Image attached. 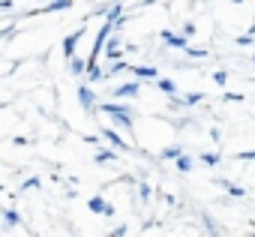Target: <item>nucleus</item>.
I'll list each match as a JSON object with an SVG mask.
<instances>
[{
    "label": "nucleus",
    "mask_w": 255,
    "mask_h": 237,
    "mask_svg": "<svg viewBox=\"0 0 255 237\" xmlns=\"http://www.w3.org/2000/svg\"><path fill=\"white\" fill-rule=\"evenodd\" d=\"M99 111L102 114H111L120 126H132V120H135V114L126 108V105H117V102H105V105H99Z\"/></svg>",
    "instance_id": "nucleus-1"
},
{
    "label": "nucleus",
    "mask_w": 255,
    "mask_h": 237,
    "mask_svg": "<svg viewBox=\"0 0 255 237\" xmlns=\"http://www.w3.org/2000/svg\"><path fill=\"white\" fill-rule=\"evenodd\" d=\"M78 102L84 105V111H96L99 105H96V96H93V90L87 87V84H78Z\"/></svg>",
    "instance_id": "nucleus-2"
},
{
    "label": "nucleus",
    "mask_w": 255,
    "mask_h": 237,
    "mask_svg": "<svg viewBox=\"0 0 255 237\" xmlns=\"http://www.w3.org/2000/svg\"><path fill=\"white\" fill-rule=\"evenodd\" d=\"M72 6V0H51L48 6L42 9H27V15H45V12H60V9H69Z\"/></svg>",
    "instance_id": "nucleus-3"
},
{
    "label": "nucleus",
    "mask_w": 255,
    "mask_h": 237,
    "mask_svg": "<svg viewBox=\"0 0 255 237\" xmlns=\"http://www.w3.org/2000/svg\"><path fill=\"white\" fill-rule=\"evenodd\" d=\"M159 36H162V42H168V45H174V48H180V51L189 48V36H177V33H171V30H162Z\"/></svg>",
    "instance_id": "nucleus-4"
},
{
    "label": "nucleus",
    "mask_w": 255,
    "mask_h": 237,
    "mask_svg": "<svg viewBox=\"0 0 255 237\" xmlns=\"http://www.w3.org/2000/svg\"><path fill=\"white\" fill-rule=\"evenodd\" d=\"M81 36H84V27H81V30H75V33H69V36L63 39V57H69V60L75 57V45H78V39H81Z\"/></svg>",
    "instance_id": "nucleus-5"
},
{
    "label": "nucleus",
    "mask_w": 255,
    "mask_h": 237,
    "mask_svg": "<svg viewBox=\"0 0 255 237\" xmlns=\"http://www.w3.org/2000/svg\"><path fill=\"white\" fill-rule=\"evenodd\" d=\"M141 90V81H126L120 87H114V99H123V96H138Z\"/></svg>",
    "instance_id": "nucleus-6"
},
{
    "label": "nucleus",
    "mask_w": 255,
    "mask_h": 237,
    "mask_svg": "<svg viewBox=\"0 0 255 237\" xmlns=\"http://www.w3.org/2000/svg\"><path fill=\"white\" fill-rule=\"evenodd\" d=\"M102 138H105L108 144H114V147H120V150H126V147H129V144H126V141H123V138H120V135H117L114 129H102Z\"/></svg>",
    "instance_id": "nucleus-7"
},
{
    "label": "nucleus",
    "mask_w": 255,
    "mask_h": 237,
    "mask_svg": "<svg viewBox=\"0 0 255 237\" xmlns=\"http://www.w3.org/2000/svg\"><path fill=\"white\" fill-rule=\"evenodd\" d=\"M129 69H132V75H135V78H159L153 66H129Z\"/></svg>",
    "instance_id": "nucleus-8"
},
{
    "label": "nucleus",
    "mask_w": 255,
    "mask_h": 237,
    "mask_svg": "<svg viewBox=\"0 0 255 237\" xmlns=\"http://www.w3.org/2000/svg\"><path fill=\"white\" fill-rule=\"evenodd\" d=\"M153 84H156V87H159L162 93H168V96H174V93H177V84H174L171 78H156Z\"/></svg>",
    "instance_id": "nucleus-9"
},
{
    "label": "nucleus",
    "mask_w": 255,
    "mask_h": 237,
    "mask_svg": "<svg viewBox=\"0 0 255 237\" xmlns=\"http://www.w3.org/2000/svg\"><path fill=\"white\" fill-rule=\"evenodd\" d=\"M87 207H90L93 213H102V216H105V210H108V204H105V198H102V195H93V198L87 201Z\"/></svg>",
    "instance_id": "nucleus-10"
},
{
    "label": "nucleus",
    "mask_w": 255,
    "mask_h": 237,
    "mask_svg": "<svg viewBox=\"0 0 255 237\" xmlns=\"http://www.w3.org/2000/svg\"><path fill=\"white\" fill-rule=\"evenodd\" d=\"M69 69H72V75H87V60L72 57V60H69Z\"/></svg>",
    "instance_id": "nucleus-11"
},
{
    "label": "nucleus",
    "mask_w": 255,
    "mask_h": 237,
    "mask_svg": "<svg viewBox=\"0 0 255 237\" xmlns=\"http://www.w3.org/2000/svg\"><path fill=\"white\" fill-rule=\"evenodd\" d=\"M3 222H6L9 228H15V225H21V216H18V210H15V207H9V210H3Z\"/></svg>",
    "instance_id": "nucleus-12"
},
{
    "label": "nucleus",
    "mask_w": 255,
    "mask_h": 237,
    "mask_svg": "<svg viewBox=\"0 0 255 237\" xmlns=\"http://www.w3.org/2000/svg\"><path fill=\"white\" fill-rule=\"evenodd\" d=\"M102 78H105V72H102L96 63H93V66H87V81H102Z\"/></svg>",
    "instance_id": "nucleus-13"
},
{
    "label": "nucleus",
    "mask_w": 255,
    "mask_h": 237,
    "mask_svg": "<svg viewBox=\"0 0 255 237\" xmlns=\"http://www.w3.org/2000/svg\"><path fill=\"white\" fill-rule=\"evenodd\" d=\"M93 159H96V162H114V159H117V153H114V150H108V147H105V150H99V153H96V156H93Z\"/></svg>",
    "instance_id": "nucleus-14"
},
{
    "label": "nucleus",
    "mask_w": 255,
    "mask_h": 237,
    "mask_svg": "<svg viewBox=\"0 0 255 237\" xmlns=\"http://www.w3.org/2000/svg\"><path fill=\"white\" fill-rule=\"evenodd\" d=\"M174 162H177V171H183V174H186V171H189V168H192V159H189V156H186V153H180V156H177V159H174Z\"/></svg>",
    "instance_id": "nucleus-15"
},
{
    "label": "nucleus",
    "mask_w": 255,
    "mask_h": 237,
    "mask_svg": "<svg viewBox=\"0 0 255 237\" xmlns=\"http://www.w3.org/2000/svg\"><path fill=\"white\" fill-rule=\"evenodd\" d=\"M105 18H111V21H114V24H117V21H120V18H123V6H120V3H114V6H111V9H108V15H105Z\"/></svg>",
    "instance_id": "nucleus-16"
},
{
    "label": "nucleus",
    "mask_w": 255,
    "mask_h": 237,
    "mask_svg": "<svg viewBox=\"0 0 255 237\" xmlns=\"http://www.w3.org/2000/svg\"><path fill=\"white\" fill-rule=\"evenodd\" d=\"M180 153H183V147H177V144H171V147H165V150H162V159H177Z\"/></svg>",
    "instance_id": "nucleus-17"
},
{
    "label": "nucleus",
    "mask_w": 255,
    "mask_h": 237,
    "mask_svg": "<svg viewBox=\"0 0 255 237\" xmlns=\"http://www.w3.org/2000/svg\"><path fill=\"white\" fill-rule=\"evenodd\" d=\"M114 48H120V33H111V36H108V42H105V48H102V51H114Z\"/></svg>",
    "instance_id": "nucleus-18"
},
{
    "label": "nucleus",
    "mask_w": 255,
    "mask_h": 237,
    "mask_svg": "<svg viewBox=\"0 0 255 237\" xmlns=\"http://www.w3.org/2000/svg\"><path fill=\"white\" fill-rule=\"evenodd\" d=\"M219 183H222V186H225L234 198H243V195H246V192H243V186H234V183H225V180H219Z\"/></svg>",
    "instance_id": "nucleus-19"
},
{
    "label": "nucleus",
    "mask_w": 255,
    "mask_h": 237,
    "mask_svg": "<svg viewBox=\"0 0 255 237\" xmlns=\"http://www.w3.org/2000/svg\"><path fill=\"white\" fill-rule=\"evenodd\" d=\"M15 33H18V27H15V24H9V27L0 30V39H15Z\"/></svg>",
    "instance_id": "nucleus-20"
},
{
    "label": "nucleus",
    "mask_w": 255,
    "mask_h": 237,
    "mask_svg": "<svg viewBox=\"0 0 255 237\" xmlns=\"http://www.w3.org/2000/svg\"><path fill=\"white\" fill-rule=\"evenodd\" d=\"M186 57H207V48H186Z\"/></svg>",
    "instance_id": "nucleus-21"
},
{
    "label": "nucleus",
    "mask_w": 255,
    "mask_h": 237,
    "mask_svg": "<svg viewBox=\"0 0 255 237\" xmlns=\"http://www.w3.org/2000/svg\"><path fill=\"white\" fill-rule=\"evenodd\" d=\"M213 81H216V84L222 87V84H228V75H225L222 69H216V72H213Z\"/></svg>",
    "instance_id": "nucleus-22"
},
{
    "label": "nucleus",
    "mask_w": 255,
    "mask_h": 237,
    "mask_svg": "<svg viewBox=\"0 0 255 237\" xmlns=\"http://www.w3.org/2000/svg\"><path fill=\"white\" fill-rule=\"evenodd\" d=\"M183 99H186V105H198V102H201L204 96H201V93H186Z\"/></svg>",
    "instance_id": "nucleus-23"
},
{
    "label": "nucleus",
    "mask_w": 255,
    "mask_h": 237,
    "mask_svg": "<svg viewBox=\"0 0 255 237\" xmlns=\"http://www.w3.org/2000/svg\"><path fill=\"white\" fill-rule=\"evenodd\" d=\"M204 165H219V153H204Z\"/></svg>",
    "instance_id": "nucleus-24"
},
{
    "label": "nucleus",
    "mask_w": 255,
    "mask_h": 237,
    "mask_svg": "<svg viewBox=\"0 0 255 237\" xmlns=\"http://www.w3.org/2000/svg\"><path fill=\"white\" fill-rule=\"evenodd\" d=\"M252 39H255V36H252V33L246 30L243 36H237V45H252Z\"/></svg>",
    "instance_id": "nucleus-25"
},
{
    "label": "nucleus",
    "mask_w": 255,
    "mask_h": 237,
    "mask_svg": "<svg viewBox=\"0 0 255 237\" xmlns=\"http://www.w3.org/2000/svg\"><path fill=\"white\" fill-rule=\"evenodd\" d=\"M237 159L240 162H252L255 159V150H243V153H237Z\"/></svg>",
    "instance_id": "nucleus-26"
},
{
    "label": "nucleus",
    "mask_w": 255,
    "mask_h": 237,
    "mask_svg": "<svg viewBox=\"0 0 255 237\" xmlns=\"http://www.w3.org/2000/svg\"><path fill=\"white\" fill-rule=\"evenodd\" d=\"M192 33H195V24H192V21H186V24H183V36H192Z\"/></svg>",
    "instance_id": "nucleus-27"
},
{
    "label": "nucleus",
    "mask_w": 255,
    "mask_h": 237,
    "mask_svg": "<svg viewBox=\"0 0 255 237\" xmlns=\"http://www.w3.org/2000/svg\"><path fill=\"white\" fill-rule=\"evenodd\" d=\"M33 186H39V177H27L24 180V189H33Z\"/></svg>",
    "instance_id": "nucleus-28"
},
{
    "label": "nucleus",
    "mask_w": 255,
    "mask_h": 237,
    "mask_svg": "<svg viewBox=\"0 0 255 237\" xmlns=\"http://www.w3.org/2000/svg\"><path fill=\"white\" fill-rule=\"evenodd\" d=\"M138 192H141V198H144V201L150 198V186H147V183H141V186H138Z\"/></svg>",
    "instance_id": "nucleus-29"
},
{
    "label": "nucleus",
    "mask_w": 255,
    "mask_h": 237,
    "mask_svg": "<svg viewBox=\"0 0 255 237\" xmlns=\"http://www.w3.org/2000/svg\"><path fill=\"white\" fill-rule=\"evenodd\" d=\"M126 231H129V228H126V225H117V228H114V231H111V234H114V237H123V234H126Z\"/></svg>",
    "instance_id": "nucleus-30"
},
{
    "label": "nucleus",
    "mask_w": 255,
    "mask_h": 237,
    "mask_svg": "<svg viewBox=\"0 0 255 237\" xmlns=\"http://www.w3.org/2000/svg\"><path fill=\"white\" fill-rule=\"evenodd\" d=\"M204 228H207V231H213V234H216V225H213V219H210V216H204Z\"/></svg>",
    "instance_id": "nucleus-31"
},
{
    "label": "nucleus",
    "mask_w": 255,
    "mask_h": 237,
    "mask_svg": "<svg viewBox=\"0 0 255 237\" xmlns=\"http://www.w3.org/2000/svg\"><path fill=\"white\" fill-rule=\"evenodd\" d=\"M0 219H3V213H0Z\"/></svg>",
    "instance_id": "nucleus-32"
},
{
    "label": "nucleus",
    "mask_w": 255,
    "mask_h": 237,
    "mask_svg": "<svg viewBox=\"0 0 255 237\" xmlns=\"http://www.w3.org/2000/svg\"><path fill=\"white\" fill-rule=\"evenodd\" d=\"M252 63H255V57H252Z\"/></svg>",
    "instance_id": "nucleus-33"
}]
</instances>
